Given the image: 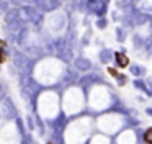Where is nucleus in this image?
<instances>
[{"label": "nucleus", "instance_id": "5", "mask_svg": "<svg viewBox=\"0 0 152 144\" xmlns=\"http://www.w3.org/2000/svg\"><path fill=\"white\" fill-rule=\"evenodd\" d=\"M116 62H118V65H119V67H126V65L129 64V59L126 57L124 54L118 52V54H116Z\"/></svg>", "mask_w": 152, "mask_h": 144}, {"label": "nucleus", "instance_id": "6", "mask_svg": "<svg viewBox=\"0 0 152 144\" xmlns=\"http://www.w3.org/2000/svg\"><path fill=\"white\" fill-rule=\"evenodd\" d=\"M10 10V3H8V0H0V15H4Z\"/></svg>", "mask_w": 152, "mask_h": 144}, {"label": "nucleus", "instance_id": "8", "mask_svg": "<svg viewBox=\"0 0 152 144\" xmlns=\"http://www.w3.org/2000/svg\"><path fill=\"white\" fill-rule=\"evenodd\" d=\"M144 141H145L147 144H152V128L144 133Z\"/></svg>", "mask_w": 152, "mask_h": 144}, {"label": "nucleus", "instance_id": "2", "mask_svg": "<svg viewBox=\"0 0 152 144\" xmlns=\"http://www.w3.org/2000/svg\"><path fill=\"white\" fill-rule=\"evenodd\" d=\"M4 110H5V115H7L8 118H15L17 116V111H15V107H13V101H12V98H8V97H5L4 100Z\"/></svg>", "mask_w": 152, "mask_h": 144}, {"label": "nucleus", "instance_id": "3", "mask_svg": "<svg viewBox=\"0 0 152 144\" xmlns=\"http://www.w3.org/2000/svg\"><path fill=\"white\" fill-rule=\"evenodd\" d=\"M5 21H7V25H12V23H15V21H21L20 20V10L10 8L5 13Z\"/></svg>", "mask_w": 152, "mask_h": 144}, {"label": "nucleus", "instance_id": "9", "mask_svg": "<svg viewBox=\"0 0 152 144\" xmlns=\"http://www.w3.org/2000/svg\"><path fill=\"white\" fill-rule=\"evenodd\" d=\"M5 97H7V95H5V85L0 84V100H4Z\"/></svg>", "mask_w": 152, "mask_h": 144}, {"label": "nucleus", "instance_id": "1", "mask_svg": "<svg viewBox=\"0 0 152 144\" xmlns=\"http://www.w3.org/2000/svg\"><path fill=\"white\" fill-rule=\"evenodd\" d=\"M13 62H15V65H17L18 71H21V72L30 71V61H28V57L23 54V52H15Z\"/></svg>", "mask_w": 152, "mask_h": 144}, {"label": "nucleus", "instance_id": "10", "mask_svg": "<svg viewBox=\"0 0 152 144\" xmlns=\"http://www.w3.org/2000/svg\"><path fill=\"white\" fill-rule=\"evenodd\" d=\"M0 84H2V82H0Z\"/></svg>", "mask_w": 152, "mask_h": 144}, {"label": "nucleus", "instance_id": "7", "mask_svg": "<svg viewBox=\"0 0 152 144\" xmlns=\"http://www.w3.org/2000/svg\"><path fill=\"white\" fill-rule=\"evenodd\" d=\"M26 36H28V31H26V29H21L20 35H18V43H20V44H23V43L26 41Z\"/></svg>", "mask_w": 152, "mask_h": 144}, {"label": "nucleus", "instance_id": "4", "mask_svg": "<svg viewBox=\"0 0 152 144\" xmlns=\"http://www.w3.org/2000/svg\"><path fill=\"white\" fill-rule=\"evenodd\" d=\"M34 16V10L31 7H21L20 8V20L21 21H28V20H33Z\"/></svg>", "mask_w": 152, "mask_h": 144}]
</instances>
